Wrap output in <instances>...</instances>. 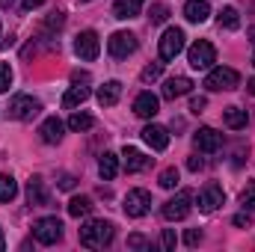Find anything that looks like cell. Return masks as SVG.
<instances>
[{"label": "cell", "instance_id": "1", "mask_svg": "<svg viewBox=\"0 0 255 252\" xmlns=\"http://www.w3.org/2000/svg\"><path fill=\"white\" fill-rule=\"evenodd\" d=\"M113 235H116V226L107 223V220H89L86 226H80V244L86 250H104V247H110Z\"/></svg>", "mask_w": 255, "mask_h": 252}, {"label": "cell", "instance_id": "2", "mask_svg": "<svg viewBox=\"0 0 255 252\" xmlns=\"http://www.w3.org/2000/svg\"><path fill=\"white\" fill-rule=\"evenodd\" d=\"M241 83V74L229 65H220V68H211L208 77H205V89L208 92H229Z\"/></svg>", "mask_w": 255, "mask_h": 252}, {"label": "cell", "instance_id": "3", "mask_svg": "<svg viewBox=\"0 0 255 252\" xmlns=\"http://www.w3.org/2000/svg\"><path fill=\"white\" fill-rule=\"evenodd\" d=\"M190 202H193V193H190V190H178L172 199H166V202H163V208H160L163 220H169V223L184 220V217L190 214Z\"/></svg>", "mask_w": 255, "mask_h": 252}, {"label": "cell", "instance_id": "4", "mask_svg": "<svg viewBox=\"0 0 255 252\" xmlns=\"http://www.w3.org/2000/svg\"><path fill=\"white\" fill-rule=\"evenodd\" d=\"M39 113H42V101L33 98V95H15V98L9 101V116L18 119V122H30V119H36Z\"/></svg>", "mask_w": 255, "mask_h": 252}, {"label": "cell", "instance_id": "5", "mask_svg": "<svg viewBox=\"0 0 255 252\" xmlns=\"http://www.w3.org/2000/svg\"><path fill=\"white\" fill-rule=\"evenodd\" d=\"M33 238H36L42 247H51V244H57V241L63 238V223H60L57 217H42V220L33 223Z\"/></svg>", "mask_w": 255, "mask_h": 252}, {"label": "cell", "instance_id": "6", "mask_svg": "<svg viewBox=\"0 0 255 252\" xmlns=\"http://www.w3.org/2000/svg\"><path fill=\"white\" fill-rule=\"evenodd\" d=\"M187 63H190L196 71H205V68H211V65L217 63V51H214V45H211V42H205V39L193 42L190 51H187Z\"/></svg>", "mask_w": 255, "mask_h": 252}, {"label": "cell", "instance_id": "7", "mask_svg": "<svg viewBox=\"0 0 255 252\" xmlns=\"http://www.w3.org/2000/svg\"><path fill=\"white\" fill-rule=\"evenodd\" d=\"M184 39H187V36H184L181 27H169V30L160 36V45H157V48H160V60H175V57L184 51Z\"/></svg>", "mask_w": 255, "mask_h": 252}, {"label": "cell", "instance_id": "8", "mask_svg": "<svg viewBox=\"0 0 255 252\" xmlns=\"http://www.w3.org/2000/svg\"><path fill=\"white\" fill-rule=\"evenodd\" d=\"M74 54H77L80 60H86V63L98 60V54H101L98 33H95V30H83V33H77V39H74Z\"/></svg>", "mask_w": 255, "mask_h": 252}, {"label": "cell", "instance_id": "9", "mask_svg": "<svg viewBox=\"0 0 255 252\" xmlns=\"http://www.w3.org/2000/svg\"><path fill=\"white\" fill-rule=\"evenodd\" d=\"M136 36L133 33H128V30H119V33H113L110 39H107V51H110V57H116V60H125L130 57L133 51H136Z\"/></svg>", "mask_w": 255, "mask_h": 252}, {"label": "cell", "instance_id": "10", "mask_svg": "<svg viewBox=\"0 0 255 252\" xmlns=\"http://www.w3.org/2000/svg\"><path fill=\"white\" fill-rule=\"evenodd\" d=\"M125 214L128 217H145L148 214V208H151V193L148 190H142V187H133V190H128V196H125Z\"/></svg>", "mask_w": 255, "mask_h": 252}, {"label": "cell", "instance_id": "11", "mask_svg": "<svg viewBox=\"0 0 255 252\" xmlns=\"http://www.w3.org/2000/svg\"><path fill=\"white\" fill-rule=\"evenodd\" d=\"M142 142L148 145V148H154V151H166L169 148V130L163 125H145L142 127Z\"/></svg>", "mask_w": 255, "mask_h": 252}, {"label": "cell", "instance_id": "12", "mask_svg": "<svg viewBox=\"0 0 255 252\" xmlns=\"http://www.w3.org/2000/svg\"><path fill=\"white\" fill-rule=\"evenodd\" d=\"M223 202H226V193H223L220 184H214V181H211V184H205L202 193H199V211H205V214L217 211Z\"/></svg>", "mask_w": 255, "mask_h": 252}, {"label": "cell", "instance_id": "13", "mask_svg": "<svg viewBox=\"0 0 255 252\" xmlns=\"http://www.w3.org/2000/svg\"><path fill=\"white\" fill-rule=\"evenodd\" d=\"M193 142H196V148H199V151L211 154V151H217V148L223 145V133H220V130H214V127H199V130H196V136H193Z\"/></svg>", "mask_w": 255, "mask_h": 252}, {"label": "cell", "instance_id": "14", "mask_svg": "<svg viewBox=\"0 0 255 252\" xmlns=\"http://www.w3.org/2000/svg\"><path fill=\"white\" fill-rule=\"evenodd\" d=\"M157 110H160L157 95H151V92H139V95L133 98V113H136L139 119H154Z\"/></svg>", "mask_w": 255, "mask_h": 252}, {"label": "cell", "instance_id": "15", "mask_svg": "<svg viewBox=\"0 0 255 252\" xmlns=\"http://www.w3.org/2000/svg\"><path fill=\"white\" fill-rule=\"evenodd\" d=\"M190 89H193V80L184 77V74H178V77H169V80L163 83V98H166V101H175V98L187 95Z\"/></svg>", "mask_w": 255, "mask_h": 252}, {"label": "cell", "instance_id": "16", "mask_svg": "<svg viewBox=\"0 0 255 252\" xmlns=\"http://www.w3.org/2000/svg\"><path fill=\"white\" fill-rule=\"evenodd\" d=\"M27 202L33 208H48L51 205V193L45 190L42 178H30V184H27Z\"/></svg>", "mask_w": 255, "mask_h": 252}, {"label": "cell", "instance_id": "17", "mask_svg": "<svg viewBox=\"0 0 255 252\" xmlns=\"http://www.w3.org/2000/svg\"><path fill=\"white\" fill-rule=\"evenodd\" d=\"M184 18L190 24H205L211 18V3L208 0H187L184 3Z\"/></svg>", "mask_w": 255, "mask_h": 252}, {"label": "cell", "instance_id": "18", "mask_svg": "<svg viewBox=\"0 0 255 252\" xmlns=\"http://www.w3.org/2000/svg\"><path fill=\"white\" fill-rule=\"evenodd\" d=\"M63 130H65V125L57 119V116H48V119L42 122V127H39V136H42V142L57 145V142L63 139Z\"/></svg>", "mask_w": 255, "mask_h": 252}, {"label": "cell", "instance_id": "19", "mask_svg": "<svg viewBox=\"0 0 255 252\" xmlns=\"http://www.w3.org/2000/svg\"><path fill=\"white\" fill-rule=\"evenodd\" d=\"M122 157H125V169L128 172H142L145 166H151V157H145L139 148H130V145H125Z\"/></svg>", "mask_w": 255, "mask_h": 252}, {"label": "cell", "instance_id": "20", "mask_svg": "<svg viewBox=\"0 0 255 252\" xmlns=\"http://www.w3.org/2000/svg\"><path fill=\"white\" fill-rule=\"evenodd\" d=\"M119 98H122V83L119 80H107L98 89V104L101 107H113V104H119Z\"/></svg>", "mask_w": 255, "mask_h": 252}, {"label": "cell", "instance_id": "21", "mask_svg": "<svg viewBox=\"0 0 255 252\" xmlns=\"http://www.w3.org/2000/svg\"><path fill=\"white\" fill-rule=\"evenodd\" d=\"M142 6H145V0H116L113 3V15L128 21V18H136L142 12Z\"/></svg>", "mask_w": 255, "mask_h": 252}, {"label": "cell", "instance_id": "22", "mask_svg": "<svg viewBox=\"0 0 255 252\" xmlns=\"http://www.w3.org/2000/svg\"><path fill=\"white\" fill-rule=\"evenodd\" d=\"M98 175H101L104 181H113V178L119 175V157H116L113 151H104V154H101V160H98Z\"/></svg>", "mask_w": 255, "mask_h": 252}, {"label": "cell", "instance_id": "23", "mask_svg": "<svg viewBox=\"0 0 255 252\" xmlns=\"http://www.w3.org/2000/svg\"><path fill=\"white\" fill-rule=\"evenodd\" d=\"M223 122H226V127H232V130H244L247 122H250V116L241 107H226L223 110Z\"/></svg>", "mask_w": 255, "mask_h": 252}, {"label": "cell", "instance_id": "24", "mask_svg": "<svg viewBox=\"0 0 255 252\" xmlns=\"http://www.w3.org/2000/svg\"><path fill=\"white\" fill-rule=\"evenodd\" d=\"M89 95H92V92H89V86H71V89L63 95V107H65V110H74V107H80Z\"/></svg>", "mask_w": 255, "mask_h": 252}, {"label": "cell", "instance_id": "25", "mask_svg": "<svg viewBox=\"0 0 255 252\" xmlns=\"http://www.w3.org/2000/svg\"><path fill=\"white\" fill-rule=\"evenodd\" d=\"M92 208H95V205H92L89 196H74V199L68 202V217H77V220H80V217L92 214Z\"/></svg>", "mask_w": 255, "mask_h": 252}, {"label": "cell", "instance_id": "26", "mask_svg": "<svg viewBox=\"0 0 255 252\" xmlns=\"http://www.w3.org/2000/svg\"><path fill=\"white\" fill-rule=\"evenodd\" d=\"M18 196V181L12 175H0V202H12Z\"/></svg>", "mask_w": 255, "mask_h": 252}, {"label": "cell", "instance_id": "27", "mask_svg": "<svg viewBox=\"0 0 255 252\" xmlns=\"http://www.w3.org/2000/svg\"><path fill=\"white\" fill-rule=\"evenodd\" d=\"M220 27H226V30H238V27H241V15H238L235 6H226V9L220 12Z\"/></svg>", "mask_w": 255, "mask_h": 252}, {"label": "cell", "instance_id": "28", "mask_svg": "<svg viewBox=\"0 0 255 252\" xmlns=\"http://www.w3.org/2000/svg\"><path fill=\"white\" fill-rule=\"evenodd\" d=\"M178 178H181V175H178V169H175V166H169V169H163V172H160L157 184H160L163 190H175V187H178Z\"/></svg>", "mask_w": 255, "mask_h": 252}, {"label": "cell", "instance_id": "29", "mask_svg": "<svg viewBox=\"0 0 255 252\" xmlns=\"http://www.w3.org/2000/svg\"><path fill=\"white\" fill-rule=\"evenodd\" d=\"M148 18H151V24H166V18H169V6H166V3H151Z\"/></svg>", "mask_w": 255, "mask_h": 252}, {"label": "cell", "instance_id": "30", "mask_svg": "<svg viewBox=\"0 0 255 252\" xmlns=\"http://www.w3.org/2000/svg\"><path fill=\"white\" fill-rule=\"evenodd\" d=\"M92 125H95V119L86 116V113H74V116L68 119V127H71V130H89Z\"/></svg>", "mask_w": 255, "mask_h": 252}, {"label": "cell", "instance_id": "31", "mask_svg": "<svg viewBox=\"0 0 255 252\" xmlns=\"http://www.w3.org/2000/svg\"><path fill=\"white\" fill-rule=\"evenodd\" d=\"M241 205L244 211H255V181H247V187L241 190Z\"/></svg>", "mask_w": 255, "mask_h": 252}, {"label": "cell", "instance_id": "32", "mask_svg": "<svg viewBox=\"0 0 255 252\" xmlns=\"http://www.w3.org/2000/svg\"><path fill=\"white\" fill-rule=\"evenodd\" d=\"M160 74H163V63H151V65H145V68H142L139 80H142V83H151V80H157Z\"/></svg>", "mask_w": 255, "mask_h": 252}, {"label": "cell", "instance_id": "33", "mask_svg": "<svg viewBox=\"0 0 255 252\" xmlns=\"http://www.w3.org/2000/svg\"><path fill=\"white\" fill-rule=\"evenodd\" d=\"M9 86H12V68L0 63V92H9Z\"/></svg>", "mask_w": 255, "mask_h": 252}, {"label": "cell", "instance_id": "34", "mask_svg": "<svg viewBox=\"0 0 255 252\" xmlns=\"http://www.w3.org/2000/svg\"><path fill=\"white\" fill-rule=\"evenodd\" d=\"M128 247H133V250H148V241H145L142 235H130V238H128Z\"/></svg>", "mask_w": 255, "mask_h": 252}, {"label": "cell", "instance_id": "35", "mask_svg": "<svg viewBox=\"0 0 255 252\" xmlns=\"http://www.w3.org/2000/svg\"><path fill=\"white\" fill-rule=\"evenodd\" d=\"M175 232L172 229H163V250H175Z\"/></svg>", "mask_w": 255, "mask_h": 252}, {"label": "cell", "instance_id": "36", "mask_svg": "<svg viewBox=\"0 0 255 252\" xmlns=\"http://www.w3.org/2000/svg\"><path fill=\"white\" fill-rule=\"evenodd\" d=\"M199 241H202V232H199V229H190V232L184 235V244H187V247H196Z\"/></svg>", "mask_w": 255, "mask_h": 252}, {"label": "cell", "instance_id": "37", "mask_svg": "<svg viewBox=\"0 0 255 252\" xmlns=\"http://www.w3.org/2000/svg\"><path fill=\"white\" fill-rule=\"evenodd\" d=\"M205 107H208V101H205V98H193V101H190V113H196V116H199V113H205Z\"/></svg>", "mask_w": 255, "mask_h": 252}, {"label": "cell", "instance_id": "38", "mask_svg": "<svg viewBox=\"0 0 255 252\" xmlns=\"http://www.w3.org/2000/svg\"><path fill=\"white\" fill-rule=\"evenodd\" d=\"M202 166H205V163H202V157H190V160H187V169H190V172H199Z\"/></svg>", "mask_w": 255, "mask_h": 252}, {"label": "cell", "instance_id": "39", "mask_svg": "<svg viewBox=\"0 0 255 252\" xmlns=\"http://www.w3.org/2000/svg\"><path fill=\"white\" fill-rule=\"evenodd\" d=\"M60 187L71 190V187H74V175H60Z\"/></svg>", "mask_w": 255, "mask_h": 252}, {"label": "cell", "instance_id": "40", "mask_svg": "<svg viewBox=\"0 0 255 252\" xmlns=\"http://www.w3.org/2000/svg\"><path fill=\"white\" fill-rule=\"evenodd\" d=\"M36 6H42V0H24V3H21V9H24V12L36 9Z\"/></svg>", "mask_w": 255, "mask_h": 252}, {"label": "cell", "instance_id": "41", "mask_svg": "<svg viewBox=\"0 0 255 252\" xmlns=\"http://www.w3.org/2000/svg\"><path fill=\"white\" fill-rule=\"evenodd\" d=\"M235 226H250V217H247V214H238V217H235Z\"/></svg>", "mask_w": 255, "mask_h": 252}, {"label": "cell", "instance_id": "42", "mask_svg": "<svg viewBox=\"0 0 255 252\" xmlns=\"http://www.w3.org/2000/svg\"><path fill=\"white\" fill-rule=\"evenodd\" d=\"M15 6V0H0V9H12Z\"/></svg>", "mask_w": 255, "mask_h": 252}, {"label": "cell", "instance_id": "43", "mask_svg": "<svg viewBox=\"0 0 255 252\" xmlns=\"http://www.w3.org/2000/svg\"><path fill=\"white\" fill-rule=\"evenodd\" d=\"M247 89H250V92H253V95H255V77H253V80H250V83H247Z\"/></svg>", "mask_w": 255, "mask_h": 252}, {"label": "cell", "instance_id": "44", "mask_svg": "<svg viewBox=\"0 0 255 252\" xmlns=\"http://www.w3.org/2000/svg\"><path fill=\"white\" fill-rule=\"evenodd\" d=\"M0 250H6V238H3V229H0Z\"/></svg>", "mask_w": 255, "mask_h": 252}, {"label": "cell", "instance_id": "45", "mask_svg": "<svg viewBox=\"0 0 255 252\" xmlns=\"http://www.w3.org/2000/svg\"><path fill=\"white\" fill-rule=\"evenodd\" d=\"M250 36H253V48H255V27L250 30ZM253 60H255V51H253Z\"/></svg>", "mask_w": 255, "mask_h": 252}, {"label": "cell", "instance_id": "46", "mask_svg": "<svg viewBox=\"0 0 255 252\" xmlns=\"http://www.w3.org/2000/svg\"><path fill=\"white\" fill-rule=\"evenodd\" d=\"M80 3H92V0H80Z\"/></svg>", "mask_w": 255, "mask_h": 252}]
</instances>
